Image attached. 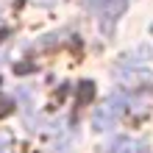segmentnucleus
Segmentation results:
<instances>
[{
	"label": "nucleus",
	"instance_id": "obj_1",
	"mask_svg": "<svg viewBox=\"0 0 153 153\" xmlns=\"http://www.w3.org/2000/svg\"><path fill=\"white\" fill-rule=\"evenodd\" d=\"M89 11L97 17V22H100V31L109 36L114 31L117 20L125 14V8H128V0H86Z\"/></svg>",
	"mask_w": 153,
	"mask_h": 153
},
{
	"label": "nucleus",
	"instance_id": "obj_4",
	"mask_svg": "<svg viewBox=\"0 0 153 153\" xmlns=\"http://www.w3.org/2000/svg\"><path fill=\"white\" fill-rule=\"evenodd\" d=\"M11 150H14V139L6 131H0V153H11Z\"/></svg>",
	"mask_w": 153,
	"mask_h": 153
},
{
	"label": "nucleus",
	"instance_id": "obj_3",
	"mask_svg": "<svg viewBox=\"0 0 153 153\" xmlns=\"http://www.w3.org/2000/svg\"><path fill=\"white\" fill-rule=\"evenodd\" d=\"M111 153H142V142H137V139H128V137H123V139H117V142H114Z\"/></svg>",
	"mask_w": 153,
	"mask_h": 153
},
{
	"label": "nucleus",
	"instance_id": "obj_2",
	"mask_svg": "<svg viewBox=\"0 0 153 153\" xmlns=\"http://www.w3.org/2000/svg\"><path fill=\"white\" fill-rule=\"evenodd\" d=\"M125 100L128 97H109L100 109L95 111V117H92V125H95V131H109L111 125L123 117V111H125Z\"/></svg>",
	"mask_w": 153,
	"mask_h": 153
}]
</instances>
